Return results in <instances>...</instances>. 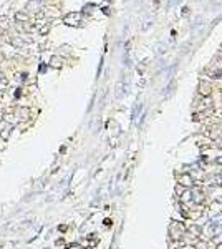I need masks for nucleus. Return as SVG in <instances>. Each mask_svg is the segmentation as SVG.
<instances>
[{
  "label": "nucleus",
  "mask_w": 222,
  "mask_h": 249,
  "mask_svg": "<svg viewBox=\"0 0 222 249\" xmlns=\"http://www.w3.org/2000/svg\"><path fill=\"white\" fill-rule=\"evenodd\" d=\"M48 30H50V23H45L42 28H40V35H47Z\"/></svg>",
  "instance_id": "obj_8"
},
{
  "label": "nucleus",
  "mask_w": 222,
  "mask_h": 249,
  "mask_svg": "<svg viewBox=\"0 0 222 249\" xmlns=\"http://www.w3.org/2000/svg\"><path fill=\"white\" fill-rule=\"evenodd\" d=\"M20 115H22V120H25V118L27 116H28V110H25V108H22V110H20Z\"/></svg>",
  "instance_id": "obj_9"
},
{
  "label": "nucleus",
  "mask_w": 222,
  "mask_h": 249,
  "mask_svg": "<svg viewBox=\"0 0 222 249\" xmlns=\"http://www.w3.org/2000/svg\"><path fill=\"white\" fill-rule=\"evenodd\" d=\"M0 28L8 30V17H0Z\"/></svg>",
  "instance_id": "obj_5"
},
{
  "label": "nucleus",
  "mask_w": 222,
  "mask_h": 249,
  "mask_svg": "<svg viewBox=\"0 0 222 249\" xmlns=\"http://www.w3.org/2000/svg\"><path fill=\"white\" fill-rule=\"evenodd\" d=\"M15 20L17 22H25L27 23V20H28V14H27V12H17V14H15Z\"/></svg>",
  "instance_id": "obj_4"
},
{
  "label": "nucleus",
  "mask_w": 222,
  "mask_h": 249,
  "mask_svg": "<svg viewBox=\"0 0 222 249\" xmlns=\"http://www.w3.org/2000/svg\"><path fill=\"white\" fill-rule=\"evenodd\" d=\"M0 80H2V82H4V73H2V71H0Z\"/></svg>",
  "instance_id": "obj_12"
},
{
  "label": "nucleus",
  "mask_w": 222,
  "mask_h": 249,
  "mask_svg": "<svg viewBox=\"0 0 222 249\" xmlns=\"http://www.w3.org/2000/svg\"><path fill=\"white\" fill-rule=\"evenodd\" d=\"M10 43H12L13 46H17V48H22V46H25V40L22 38V37H18V35L12 37V38H10Z\"/></svg>",
  "instance_id": "obj_3"
},
{
  "label": "nucleus",
  "mask_w": 222,
  "mask_h": 249,
  "mask_svg": "<svg viewBox=\"0 0 222 249\" xmlns=\"http://www.w3.org/2000/svg\"><path fill=\"white\" fill-rule=\"evenodd\" d=\"M63 22H65L66 25L76 27V25H80V22H81V14H78V12H70L68 15H65Z\"/></svg>",
  "instance_id": "obj_1"
},
{
  "label": "nucleus",
  "mask_w": 222,
  "mask_h": 249,
  "mask_svg": "<svg viewBox=\"0 0 222 249\" xmlns=\"http://www.w3.org/2000/svg\"><path fill=\"white\" fill-rule=\"evenodd\" d=\"M217 161H219V163H222V158H219V160H217Z\"/></svg>",
  "instance_id": "obj_13"
},
{
  "label": "nucleus",
  "mask_w": 222,
  "mask_h": 249,
  "mask_svg": "<svg viewBox=\"0 0 222 249\" xmlns=\"http://www.w3.org/2000/svg\"><path fill=\"white\" fill-rule=\"evenodd\" d=\"M40 8H42V4H40L38 0H28V5H27V10L32 12V14H40Z\"/></svg>",
  "instance_id": "obj_2"
},
{
  "label": "nucleus",
  "mask_w": 222,
  "mask_h": 249,
  "mask_svg": "<svg viewBox=\"0 0 222 249\" xmlns=\"http://www.w3.org/2000/svg\"><path fill=\"white\" fill-rule=\"evenodd\" d=\"M8 135H10V126H7V128H5V130H2V133H0L2 140H8Z\"/></svg>",
  "instance_id": "obj_7"
},
{
  "label": "nucleus",
  "mask_w": 222,
  "mask_h": 249,
  "mask_svg": "<svg viewBox=\"0 0 222 249\" xmlns=\"http://www.w3.org/2000/svg\"><path fill=\"white\" fill-rule=\"evenodd\" d=\"M50 65H51V67H55V68H60V67H61V58L53 57V58L50 60Z\"/></svg>",
  "instance_id": "obj_6"
},
{
  "label": "nucleus",
  "mask_w": 222,
  "mask_h": 249,
  "mask_svg": "<svg viewBox=\"0 0 222 249\" xmlns=\"http://www.w3.org/2000/svg\"><path fill=\"white\" fill-rule=\"evenodd\" d=\"M179 2H181V0H172L171 4H172V5H176V4H179Z\"/></svg>",
  "instance_id": "obj_11"
},
{
  "label": "nucleus",
  "mask_w": 222,
  "mask_h": 249,
  "mask_svg": "<svg viewBox=\"0 0 222 249\" xmlns=\"http://www.w3.org/2000/svg\"><path fill=\"white\" fill-rule=\"evenodd\" d=\"M4 116H5V115H4V111H2V110H0V121H2V120H4Z\"/></svg>",
  "instance_id": "obj_10"
}]
</instances>
